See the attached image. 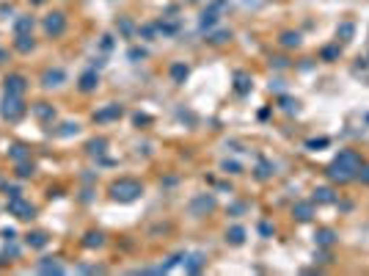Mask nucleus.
Listing matches in <instances>:
<instances>
[{
	"label": "nucleus",
	"mask_w": 369,
	"mask_h": 276,
	"mask_svg": "<svg viewBox=\"0 0 369 276\" xmlns=\"http://www.w3.org/2000/svg\"><path fill=\"white\" fill-rule=\"evenodd\" d=\"M234 80H237V94H248V88H251V83H248V75H245V72H237V75H234Z\"/></svg>",
	"instance_id": "obj_21"
},
{
	"label": "nucleus",
	"mask_w": 369,
	"mask_h": 276,
	"mask_svg": "<svg viewBox=\"0 0 369 276\" xmlns=\"http://www.w3.org/2000/svg\"><path fill=\"white\" fill-rule=\"evenodd\" d=\"M6 210H9L14 218H19V221H31V218H36V207L31 205V202H25L19 193H17V196H9Z\"/></svg>",
	"instance_id": "obj_4"
},
{
	"label": "nucleus",
	"mask_w": 369,
	"mask_h": 276,
	"mask_svg": "<svg viewBox=\"0 0 369 276\" xmlns=\"http://www.w3.org/2000/svg\"><path fill=\"white\" fill-rule=\"evenodd\" d=\"M121 113H124V108H121L119 103H111V105H105L102 111H96V113H94V121H96V124H105V121L119 119Z\"/></svg>",
	"instance_id": "obj_7"
},
{
	"label": "nucleus",
	"mask_w": 369,
	"mask_h": 276,
	"mask_svg": "<svg viewBox=\"0 0 369 276\" xmlns=\"http://www.w3.org/2000/svg\"><path fill=\"white\" fill-rule=\"evenodd\" d=\"M281 44H284V47H298V44H301V34H292V31H287V34L281 36Z\"/></svg>",
	"instance_id": "obj_25"
},
{
	"label": "nucleus",
	"mask_w": 369,
	"mask_h": 276,
	"mask_svg": "<svg viewBox=\"0 0 369 276\" xmlns=\"http://www.w3.org/2000/svg\"><path fill=\"white\" fill-rule=\"evenodd\" d=\"M295 216L301 218V221H309L311 218V205H298L295 207Z\"/></svg>",
	"instance_id": "obj_28"
},
{
	"label": "nucleus",
	"mask_w": 369,
	"mask_h": 276,
	"mask_svg": "<svg viewBox=\"0 0 369 276\" xmlns=\"http://www.w3.org/2000/svg\"><path fill=\"white\" fill-rule=\"evenodd\" d=\"M39 274H64V271H66V268L61 265V262H55V259L52 257H44V259H39Z\"/></svg>",
	"instance_id": "obj_14"
},
{
	"label": "nucleus",
	"mask_w": 369,
	"mask_h": 276,
	"mask_svg": "<svg viewBox=\"0 0 369 276\" xmlns=\"http://www.w3.org/2000/svg\"><path fill=\"white\" fill-rule=\"evenodd\" d=\"M9 157L14 160V163H19V160H31V149H28L25 144H14V147L9 149Z\"/></svg>",
	"instance_id": "obj_16"
},
{
	"label": "nucleus",
	"mask_w": 369,
	"mask_h": 276,
	"mask_svg": "<svg viewBox=\"0 0 369 276\" xmlns=\"http://www.w3.org/2000/svg\"><path fill=\"white\" fill-rule=\"evenodd\" d=\"M25 243L31 246V249H44V246L50 243V235H47V232H28L25 235Z\"/></svg>",
	"instance_id": "obj_15"
},
{
	"label": "nucleus",
	"mask_w": 369,
	"mask_h": 276,
	"mask_svg": "<svg viewBox=\"0 0 369 276\" xmlns=\"http://www.w3.org/2000/svg\"><path fill=\"white\" fill-rule=\"evenodd\" d=\"M14 172H17L19 180H28V177H33L36 166L31 163V160H19V163H14Z\"/></svg>",
	"instance_id": "obj_17"
},
{
	"label": "nucleus",
	"mask_w": 369,
	"mask_h": 276,
	"mask_svg": "<svg viewBox=\"0 0 369 276\" xmlns=\"http://www.w3.org/2000/svg\"><path fill=\"white\" fill-rule=\"evenodd\" d=\"M0 235H3V238H6V241H14V238H17V232H14V229H9V226H6V229H3V232H0Z\"/></svg>",
	"instance_id": "obj_36"
},
{
	"label": "nucleus",
	"mask_w": 369,
	"mask_h": 276,
	"mask_svg": "<svg viewBox=\"0 0 369 276\" xmlns=\"http://www.w3.org/2000/svg\"><path fill=\"white\" fill-rule=\"evenodd\" d=\"M146 52L144 50H138V47H132V50H129V61H138V58H144Z\"/></svg>",
	"instance_id": "obj_34"
},
{
	"label": "nucleus",
	"mask_w": 369,
	"mask_h": 276,
	"mask_svg": "<svg viewBox=\"0 0 369 276\" xmlns=\"http://www.w3.org/2000/svg\"><path fill=\"white\" fill-rule=\"evenodd\" d=\"M215 22H218V11L207 9L204 14H201V22H198V28H201V31H209V28H215Z\"/></svg>",
	"instance_id": "obj_19"
},
{
	"label": "nucleus",
	"mask_w": 369,
	"mask_h": 276,
	"mask_svg": "<svg viewBox=\"0 0 369 276\" xmlns=\"http://www.w3.org/2000/svg\"><path fill=\"white\" fill-rule=\"evenodd\" d=\"M190 3H193V0H190Z\"/></svg>",
	"instance_id": "obj_42"
},
{
	"label": "nucleus",
	"mask_w": 369,
	"mask_h": 276,
	"mask_svg": "<svg viewBox=\"0 0 369 276\" xmlns=\"http://www.w3.org/2000/svg\"><path fill=\"white\" fill-rule=\"evenodd\" d=\"M119 31L124 36H129L132 34V31H135V25H132V22H129V19H119Z\"/></svg>",
	"instance_id": "obj_30"
},
{
	"label": "nucleus",
	"mask_w": 369,
	"mask_h": 276,
	"mask_svg": "<svg viewBox=\"0 0 369 276\" xmlns=\"http://www.w3.org/2000/svg\"><path fill=\"white\" fill-rule=\"evenodd\" d=\"M33 116L36 119H42L44 124H50V121L55 119V108H52L50 103H36L33 105Z\"/></svg>",
	"instance_id": "obj_13"
},
{
	"label": "nucleus",
	"mask_w": 369,
	"mask_h": 276,
	"mask_svg": "<svg viewBox=\"0 0 369 276\" xmlns=\"http://www.w3.org/2000/svg\"><path fill=\"white\" fill-rule=\"evenodd\" d=\"M339 52H342V47H325V50H322V58L331 61V58H336Z\"/></svg>",
	"instance_id": "obj_31"
},
{
	"label": "nucleus",
	"mask_w": 369,
	"mask_h": 276,
	"mask_svg": "<svg viewBox=\"0 0 369 276\" xmlns=\"http://www.w3.org/2000/svg\"><path fill=\"white\" fill-rule=\"evenodd\" d=\"M11 11H14V9H11V6H6V3L0 6V14H11Z\"/></svg>",
	"instance_id": "obj_40"
},
{
	"label": "nucleus",
	"mask_w": 369,
	"mask_h": 276,
	"mask_svg": "<svg viewBox=\"0 0 369 276\" xmlns=\"http://www.w3.org/2000/svg\"><path fill=\"white\" fill-rule=\"evenodd\" d=\"M78 124H75V121H66V124H61V130H58V136L61 138H66V136H75V133H78Z\"/></svg>",
	"instance_id": "obj_27"
},
{
	"label": "nucleus",
	"mask_w": 369,
	"mask_h": 276,
	"mask_svg": "<svg viewBox=\"0 0 369 276\" xmlns=\"http://www.w3.org/2000/svg\"><path fill=\"white\" fill-rule=\"evenodd\" d=\"M96 86H99V75H96V69H86V72L80 75L78 88L83 91V94H88V91H94Z\"/></svg>",
	"instance_id": "obj_10"
},
{
	"label": "nucleus",
	"mask_w": 369,
	"mask_h": 276,
	"mask_svg": "<svg viewBox=\"0 0 369 276\" xmlns=\"http://www.w3.org/2000/svg\"><path fill=\"white\" fill-rule=\"evenodd\" d=\"M83 246H86V249H99V246H105V235L102 232H88L86 238H83Z\"/></svg>",
	"instance_id": "obj_18"
},
{
	"label": "nucleus",
	"mask_w": 369,
	"mask_h": 276,
	"mask_svg": "<svg viewBox=\"0 0 369 276\" xmlns=\"http://www.w3.org/2000/svg\"><path fill=\"white\" fill-rule=\"evenodd\" d=\"M229 39H232V34H229V31H218V34H212L207 42H209V44H224V42H229Z\"/></svg>",
	"instance_id": "obj_26"
},
{
	"label": "nucleus",
	"mask_w": 369,
	"mask_h": 276,
	"mask_svg": "<svg viewBox=\"0 0 369 276\" xmlns=\"http://www.w3.org/2000/svg\"><path fill=\"white\" fill-rule=\"evenodd\" d=\"M314 202H334V196H331L328 188H320V190H314Z\"/></svg>",
	"instance_id": "obj_29"
},
{
	"label": "nucleus",
	"mask_w": 369,
	"mask_h": 276,
	"mask_svg": "<svg viewBox=\"0 0 369 276\" xmlns=\"http://www.w3.org/2000/svg\"><path fill=\"white\" fill-rule=\"evenodd\" d=\"M317 238H320V243H322V246H328V243L334 241V235L328 232V229H325V232H320V235H317Z\"/></svg>",
	"instance_id": "obj_33"
},
{
	"label": "nucleus",
	"mask_w": 369,
	"mask_h": 276,
	"mask_svg": "<svg viewBox=\"0 0 369 276\" xmlns=\"http://www.w3.org/2000/svg\"><path fill=\"white\" fill-rule=\"evenodd\" d=\"M3 88H6V94L22 97V94H25V88H28L25 75H9V78L3 80Z\"/></svg>",
	"instance_id": "obj_6"
},
{
	"label": "nucleus",
	"mask_w": 369,
	"mask_h": 276,
	"mask_svg": "<svg viewBox=\"0 0 369 276\" xmlns=\"http://www.w3.org/2000/svg\"><path fill=\"white\" fill-rule=\"evenodd\" d=\"M171 78H174V83H182V80L188 78V67H185V64H174L171 67Z\"/></svg>",
	"instance_id": "obj_23"
},
{
	"label": "nucleus",
	"mask_w": 369,
	"mask_h": 276,
	"mask_svg": "<svg viewBox=\"0 0 369 276\" xmlns=\"http://www.w3.org/2000/svg\"><path fill=\"white\" fill-rule=\"evenodd\" d=\"M36 28V19L31 14H17L14 17V36H22V34H33Z\"/></svg>",
	"instance_id": "obj_9"
},
{
	"label": "nucleus",
	"mask_w": 369,
	"mask_h": 276,
	"mask_svg": "<svg viewBox=\"0 0 369 276\" xmlns=\"http://www.w3.org/2000/svg\"><path fill=\"white\" fill-rule=\"evenodd\" d=\"M212 207H215V196L204 193V196L193 199V205H190V213H193V216H204V213H209Z\"/></svg>",
	"instance_id": "obj_11"
},
{
	"label": "nucleus",
	"mask_w": 369,
	"mask_h": 276,
	"mask_svg": "<svg viewBox=\"0 0 369 276\" xmlns=\"http://www.w3.org/2000/svg\"><path fill=\"white\" fill-rule=\"evenodd\" d=\"M358 177H361V180H364V182H369V166H367V169H364V174L358 172Z\"/></svg>",
	"instance_id": "obj_39"
},
{
	"label": "nucleus",
	"mask_w": 369,
	"mask_h": 276,
	"mask_svg": "<svg viewBox=\"0 0 369 276\" xmlns=\"http://www.w3.org/2000/svg\"><path fill=\"white\" fill-rule=\"evenodd\" d=\"M226 241L234 243V246H240L242 241H245V229L242 226H234V229H229V235H226Z\"/></svg>",
	"instance_id": "obj_22"
},
{
	"label": "nucleus",
	"mask_w": 369,
	"mask_h": 276,
	"mask_svg": "<svg viewBox=\"0 0 369 276\" xmlns=\"http://www.w3.org/2000/svg\"><path fill=\"white\" fill-rule=\"evenodd\" d=\"M141 193H144V185L138 180H129V177L116 180L111 185V199H116V202H135Z\"/></svg>",
	"instance_id": "obj_2"
},
{
	"label": "nucleus",
	"mask_w": 369,
	"mask_h": 276,
	"mask_svg": "<svg viewBox=\"0 0 369 276\" xmlns=\"http://www.w3.org/2000/svg\"><path fill=\"white\" fill-rule=\"evenodd\" d=\"M66 80V72L61 67H55V69H44V75H42V86L44 88H55V86H61Z\"/></svg>",
	"instance_id": "obj_8"
},
{
	"label": "nucleus",
	"mask_w": 369,
	"mask_h": 276,
	"mask_svg": "<svg viewBox=\"0 0 369 276\" xmlns=\"http://www.w3.org/2000/svg\"><path fill=\"white\" fill-rule=\"evenodd\" d=\"M6 58H9V52H6V50H3V47H0V64H3V61H6Z\"/></svg>",
	"instance_id": "obj_41"
},
{
	"label": "nucleus",
	"mask_w": 369,
	"mask_h": 276,
	"mask_svg": "<svg viewBox=\"0 0 369 276\" xmlns=\"http://www.w3.org/2000/svg\"><path fill=\"white\" fill-rule=\"evenodd\" d=\"M111 47H113V42H111V36H105V39H102V50H111Z\"/></svg>",
	"instance_id": "obj_38"
},
{
	"label": "nucleus",
	"mask_w": 369,
	"mask_h": 276,
	"mask_svg": "<svg viewBox=\"0 0 369 276\" xmlns=\"http://www.w3.org/2000/svg\"><path fill=\"white\" fill-rule=\"evenodd\" d=\"M25 113H28V105L22 103V97H14V94L3 97V103H0V116L6 121H19Z\"/></svg>",
	"instance_id": "obj_3"
},
{
	"label": "nucleus",
	"mask_w": 369,
	"mask_h": 276,
	"mask_svg": "<svg viewBox=\"0 0 369 276\" xmlns=\"http://www.w3.org/2000/svg\"><path fill=\"white\" fill-rule=\"evenodd\" d=\"M358 172H361V157L355 155L353 149L339 152V157L328 166V177H331L334 182H350V180L358 177Z\"/></svg>",
	"instance_id": "obj_1"
},
{
	"label": "nucleus",
	"mask_w": 369,
	"mask_h": 276,
	"mask_svg": "<svg viewBox=\"0 0 369 276\" xmlns=\"http://www.w3.org/2000/svg\"><path fill=\"white\" fill-rule=\"evenodd\" d=\"M270 174H273V172H270V166H267V163H259V169H257V177H259V180H265V177H270Z\"/></svg>",
	"instance_id": "obj_32"
},
{
	"label": "nucleus",
	"mask_w": 369,
	"mask_h": 276,
	"mask_svg": "<svg viewBox=\"0 0 369 276\" xmlns=\"http://www.w3.org/2000/svg\"><path fill=\"white\" fill-rule=\"evenodd\" d=\"M201 265H204V254H193L190 259H185V271H188V274L201 271Z\"/></svg>",
	"instance_id": "obj_20"
},
{
	"label": "nucleus",
	"mask_w": 369,
	"mask_h": 276,
	"mask_svg": "<svg viewBox=\"0 0 369 276\" xmlns=\"http://www.w3.org/2000/svg\"><path fill=\"white\" fill-rule=\"evenodd\" d=\"M36 42H33V34H22V36H14V50L28 55V52H33Z\"/></svg>",
	"instance_id": "obj_12"
},
{
	"label": "nucleus",
	"mask_w": 369,
	"mask_h": 276,
	"mask_svg": "<svg viewBox=\"0 0 369 276\" xmlns=\"http://www.w3.org/2000/svg\"><path fill=\"white\" fill-rule=\"evenodd\" d=\"M353 34V25H350V22H347V25H342V28H339V36H350Z\"/></svg>",
	"instance_id": "obj_37"
},
{
	"label": "nucleus",
	"mask_w": 369,
	"mask_h": 276,
	"mask_svg": "<svg viewBox=\"0 0 369 276\" xmlns=\"http://www.w3.org/2000/svg\"><path fill=\"white\" fill-rule=\"evenodd\" d=\"M224 169H226L229 174H240V166H237V163H229V160L224 163Z\"/></svg>",
	"instance_id": "obj_35"
},
{
	"label": "nucleus",
	"mask_w": 369,
	"mask_h": 276,
	"mask_svg": "<svg viewBox=\"0 0 369 276\" xmlns=\"http://www.w3.org/2000/svg\"><path fill=\"white\" fill-rule=\"evenodd\" d=\"M42 28H44V34L47 36H61L64 31H66V14H61V11H50L47 17H44V22H42Z\"/></svg>",
	"instance_id": "obj_5"
},
{
	"label": "nucleus",
	"mask_w": 369,
	"mask_h": 276,
	"mask_svg": "<svg viewBox=\"0 0 369 276\" xmlns=\"http://www.w3.org/2000/svg\"><path fill=\"white\" fill-rule=\"evenodd\" d=\"M105 147H108V141H105V138H94V141H88V152H91V155H102Z\"/></svg>",
	"instance_id": "obj_24"
}]
</instances>
